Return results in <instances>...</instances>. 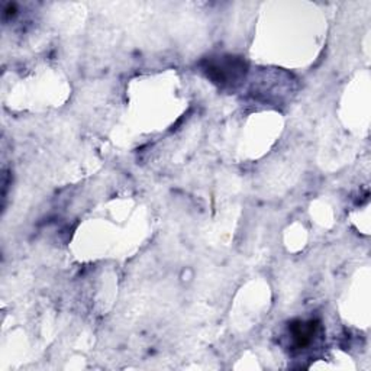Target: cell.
<instances>
[{
    "label": "cell",
    "mask_w": 371,
    "mask_h": 371,
    "mask_svg": "<svg viewBox=\"0 0 371 371\" xmlns=\"http://www.w3.org/2000/svg\"><path fill=\"white\" fill-rule=\"evenodd\" d=\"M318 330V323L315 321H309V322H303V321H297L293 322L290 325V337L294 342L296 348L302 350L306 348L308 345L312 344L313 337H315Z\"/></svg>",
    "instance_id": "cell-1"
}]
</instances>
